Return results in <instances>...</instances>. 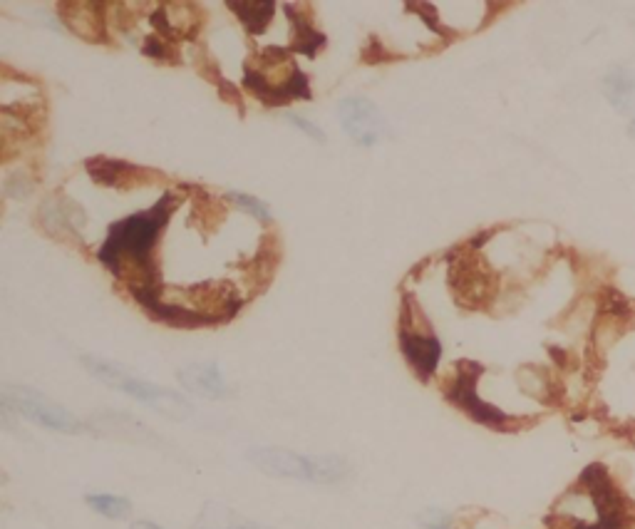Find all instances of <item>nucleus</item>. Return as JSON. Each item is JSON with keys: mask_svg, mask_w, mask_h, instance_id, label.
I'll use <instances>...</instances> for the list:
<instances>
[{"mask_svg": "<svg viewBox=\"0 0 635 529\" xmlns=\"http://www.w3.org/2000/svg\"><path fill=\"white\" fill-rule=\"evenodd\" d=\"M177 207L174 194H164L157 204H152L144 212L120 219L107 231L105 244L97 251V259L117 276V279L132 281V294L139 303L157 299L154 286L152 254L157 246L159 231L172 217Z\"/></svg>", "mask_w": 635, "mask_h": 529, "instance_id": "nucleus-1", "label": "nucleus"}, {"mask_svg": "<svg viewBox=\"0 0 635 529\" xmlns=\"http://www.w3.org/2000/svg\"><path fill=\"white\" fill-rule=\"evenodd\" d=\"M249 462L268 477L303 480L313 485H335L350 472L348 460L340 455H298L286 448H254Z\"/></svg>", "mask_w": 635, "mask_h": 529, "instance_id": "nucleus-2", "label": "nucleus"}, {"mask_svg": "<svg viewBox=\"0 0 635 529\" xmlns=\"http://www.w3.org/2000/svg\"><path fill=\"white\" fill-rule=\"evenodd\" d=\"M82 366L87 368V373H90L92 378L110 385V388L122 390V393H127L129 398L139 400V403L149 405L152 410L162 413L164 418L187 420L189 415L194 413V408H191L187 398H182V395L174 393V390L162 388V385H154L149 383V380L132 376V373L125 371L122 366H117V363L102 361V358L82 356Z\"/></svg>", "mask_w": 635, "mask_h": 529, "instance_id": "nucleus-3", "label": "nucleus"}, {"mask_svg": "<svg viewBox=\"0 0 635 529\" xmlns=\"http://www.w3.org/2000/svg\"><path fill=\"white\" fill-rule=\"evenodd\" d=\"M397 341H400V351L415 376L420 380H430L435 376L437 366L442 358V343L440 338L432 333L430 323L420 313V306L412 303L410 296L402 299L400 311V331H397Z\"/></svg>", "mask_w": 635, "mask_h": 529, "instance_id": "nucleus-4", "label": "nucleus"}, {"mask_svg": "<svg viewBox=\"0 0 635 529\" xmlns=\"http://www.w3.org/2000/svg\"><path fill=\"white\" fill-rule=\"evenodd\" d=\"M3 408L23 415L30 423L55 430V433H80L82 430L80 418H75L65 405L55 403L48 395L28 388V385H3Z\"/></svg>", "mask_w": 635, "mask_h": 529, "instance_id": "nucleus-5", "label": "nucleus"}, {"mask_svg": "<svg viewBox=\"0 0 635 529\" xmlns=\"http://www.w3.org/2000/svg\"><path fill=\"white\" fill-rule=\"evenodd\" d=\"M479 371H482V368H479L477 363L464 361L462 366H459L457 376H454L452 383L447 385V390H445L447 400L449 403L457 405L459 410H464V413H467L472 420L487 425V428L511 430L516 425V420L511 418V415L502 413L497 405L484 403V400L477 395V373Z\"/></svg>", "mask_w": 635, "mask_h": 529, "instance_id": "nucleus-6", "label": "nucleus"}, {"mask_svg": "<svg viewBox=\"0 0 635 529\" xmlns=\"http://www.w3.org/2000/svg\"><path fill=\"white\" fill-rule=\"evenodd\" d=\"M338 117L345 135L360 147L378 145L387 135L385 115L365 97H345L338 105Z\"/></svg>", "mask_w": 635, "mask_h": 529, "instance_id": "nucleus-7", "label": "nucleus"}, {"mask_svg": "<svg viewBox=\"0 0 635 529\" xmlns=\"http://www.w3.org/2000/svg\"><path fill=\"white\" fill-rule=\"evenodd\" d=\"M179 383L191 395H199L206 400H221L229 395V383L216 363H189L177 373Z\"/></svg>", "mask_w": 635, "mask_h": 529, "instance_id": "nucleus-8", "label": "nucleus"}, {"mask_svg": "<svg viewBox=\"0 0 635 529\" xmlns=\"http://www.w3.org/2000/svg\"><path fill=\"white\" fill-rule=\"evenodd\" d=\"M58 15L63 23L75 33L77 38L87 43H100L105 40V15L102 8L95 3H60Z\"/></svg>", "mask_w": 635, "mask_h": 529, "instance_id": "nucleus-9", "label": "nucleus"}, {"mask_svg": "<svg viewBox=\"0 0 635 529\" xmlns=\"http://www.w3.org/2000/svg\"><path fill=\"white\" fill-rule=\"evenodd\" d=\"M191 529H268V527L236 515L234 510H229L226 505H219V502H209V505L201 510V515L196 517L194 527Z\"/></svg>", "mask_w": 635, "mask_h": 529, "instance_id": "nucleus-10", "label": "nucleus"}, {"mask_svg": "<svg viewBox=\"0 0 635 529\" xmlns=\"http://www.w3.org/2000/svg\"><path fill=\"white\" fill-rule=\"evenodd\" d=\"M603 90H606V97L616 110L635 112V75L631 70H611L603 80Z\"/></svg>", "mask_w": 635, "mask_h": 529, "instance_id": "nucleus-11", "label": "nucleus"}, {"mask_svg": "<svg viewBox=\"0 0 635 529\" xmlns=\"http://www.w3.org/2000/svg\"><path fill=\"white\" fill-rule=\"evenodd\" d=\"M229 10L231 13H236V18L241 20V25H244L251 35H256L266 30V25L271 23L278 5L276 3H229Z\"/></svg>", "mask_w": 635, "mask_h": 529, "instance_id": "nucleus-12", "label": "nucleus"}, {"mask_svg": "<svg viewBox=\"0 0 635 529\" xmlns=\"http://www.w3.org/2000/svg\"><path fill=\"white\" fill-rule=\"evenodd\" d=\"M85 502L92 512L107 517V520H127L132 515V502L122 495H107V492H102V495H87Z\"/></svg>", "mask_w": 635, "mask_h": 529, "instance_id": "nucleus-13", "label": "nucleus"}, {"mask_svg": "<svg viewBox=\"0 0 635 529\" xmlns=\"http://www.w3.org/2000/svg\"><path fill=\"white\" fill-rule=\"evenodd\" d=\"M226 202L234 204L236 209H241V212L249 214V217L258 219V222L271 224V209H268V204L261 202L258 197H251V194L244 192H229L226 194Z\"/></svg>", "mask_w": 635, "mask_h": 529, "instance_id": "nucleus-14", "label": "nucleus"}, {"mask_svg": "<svg viewBox=\"0 0 635 529\" xmlns=\"http://www.w3.org/2000/svg\"><path fill=\"white\" fill-rule=\"evenodd\" d=\"M417 522H420L422 529H454L452 515L445 510H437V507H430V510L422 512V515L417 517Z\"/></svg>", "mask_w": 635, "mask_h": 529, "instance_id": "nucleus-15", "label": "nucleus"}, {"mask_svg": "<svg viewBox=\"0 0 635 529\" xmlns=\"http://www.w3.org/2000/svg\"><path fill=\"white\" fill-rule=\"evenodd\" d=\"M286 120L291 122L293 127H298V130H301V132H306L308 137H313V140H316V142H325V132L320 130L318 125H313L311 120H306V117H301V115H286Z\"/></svg>", "mask_w": 635, "mask_h": 529, "instance_id": "nucleus-16", "label": "nucleus"}, {"mask_svg": "<svg viewBox=\"0 0 635 529\" xmlns=\"http://www.w3.org/2000/svg\"><path fill=\"white\" fill-rule=\"evenodd\" d=\"M129 529H164V527L154 525V522H149V520H139V522H132V527Z\"/></svg>", "mask_w": 635, "mask_h": 529, "instance_id": "nucleus-17", "label": "nucleus"}, {"mask_svg": "<svg viewBox=\"0 0 635 529\" xmlns=\"http://www.w3.org/2000/svg\"><path fill=\"white\" fill-rule=\"evenodd\" d=\"M628 135H631L633 140H635V120L631 122V125H628Z\"/></svg>", "mask_w": 635, "mask_h": 529, "instance_id": "nucleus-18", "label": "nucleus"}]
</instances>
